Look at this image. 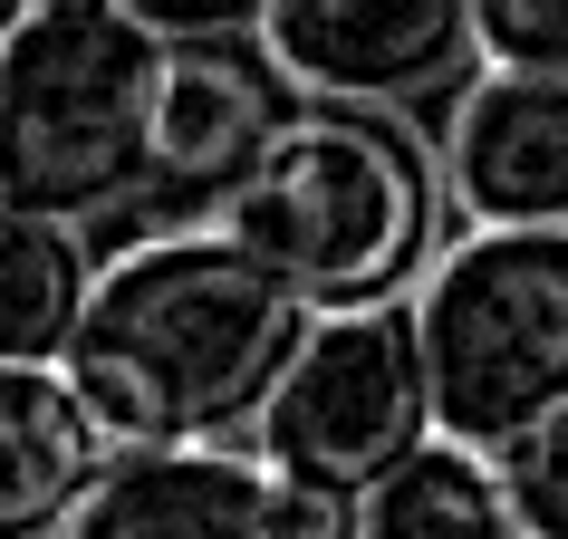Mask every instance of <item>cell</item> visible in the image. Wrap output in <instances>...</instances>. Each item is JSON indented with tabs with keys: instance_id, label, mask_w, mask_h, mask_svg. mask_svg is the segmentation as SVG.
<instances>
[{
	"instance_id": "cell-1",
	"label": "cell",
	"mask_w": 568,
	"mask_h": 539,
	"mask_svg": "<svg viewBox=\"0 0 568 539\" xmlns=\"http://www.w3.org/2000/svg\"><path fill=\"white\" fill-rule=\"evenodd\" d=\"M308 328L318 308L212 222V232H154L97 261L88 318L59 366L78 376L116 452L222 444L232 424H261Z\"/></svg>"
},
{
	"instance_id": "cell-2",
	"label": "cell",
	"mask_w": 568,
	"mask_h": 539,
	"mask_svg": "<svg viewBox=\"0 0 568 539\" xmlns=\"http://www.w3.org/2000/svg\"><path fill=\"white\" fill-rule=\"evenodd\" d=\"M444 154H424L405 106H328L300 96L270 154L222 193V232L261 251L318 318L405 299L434 261Z\"/></svg>"
},
{
	"instance_id": "cell-3",
	"label": "cell",
	"mask_w": 568,
	"mask_h": 539,
	"mask_svg": "<svg viewBox=\"0 0 568 539\" xmlns=\"http://www.w3.org/2000/svg\"><path fill=\"white\" fill-rule=\"evenodd\" d=\"M174 39L125 0H59L0 39V193L106 222L154 193V116H164Z\"/></svg>"
},
{
	"instance_id": "cell-4",
	"label": "cell",
	"mask_w": 568,
	"mask_h": 539,
	"mask_svg": "<svg viewBox=\"0 0 568 539\" xmlns=\"http://www.w3.org/2000/svg\"><path fill=\"white\" fill-rule=\"evenodd\" d=\"M415 337L434 376V424L453 444L510 452L568 405V222L463 232L415 279Z\"/></svg>"
},
{
	"instance_id": "cell-5",
	"label": "cell",
	"mask_w": 568,
	"mask_h": 539,
	"mask_svg": "<svg viewBox=\"0 0 568 539\" xmlns=\"http://www.w3.org/2000/svg\"><path fill=\"white\" fill-rule=\"evenodd\" d=\"M444 434L434 424V376H424L415 337V289L376 308H328L308 347L290 357V376L270 386L251 452L300 491H347L366 501L376 481Z\"/></svg>"
},
{
	"instance_id": "cell-6",
	"label": "cell",
	"mask_w": 568,
	"mask_h": 539,
	"mask_svg": "<svg viewBox=\"0 0 568 539\" xmlns=\"http://www.w3.org/2000/svg\"><path fill=\"white\" fill-rule=\"evenodd\" d=\"M261 59L290 96L328 106H424L481 68L473 0H280L261 20Z\"/></svg>"
},
{
	"instance_id": "cell-7",
	"label": "cell",
	"mask_w": 568,
	"mask_h": 539,
	"mask_svg": "<svg viewBox=\"0 0 568 539\" xmlns=\"http://www.w3.org/2000/svg\"><path fill=\"white\" fill-rule=\"evenodd\" d=\"M444 193L481 232L568 222V78L473 68L444 125Z\"/></svg>"
},
{
	"instance_id": "cell-8",
	"label": "cell",
	"mask_w": 568,
	"mask_h": 539,
	"mask_svg": "<svg viewBox=\"0 0 568 539\" xmlns=\"http://www.w3.org/2000/svg\"><path fill=\"white\" fill-rule=\"evenodd\" d=\"M290 481L232 444H154L116 452L78 501L68 539H280Z\"/></svg>"
},
{
	"instance_id": "cell-9",
	"label": "cell",
	"mask_w": 568,
	"mask_h": 539,
	"mask_svg": "<svg viewBox=\"0 0 568 539\" xmlns=\"http://www.w3.org/2000/svg\"><path fill=\"white\" fill-rule=\"evenodd\" d=\"M290 106H300L290 78L270 59H241V39L174 49V68H164V116H154V193L222 212V193L270 154V135H280Z\"/></svg>"
},
{
	"instance_id": "cell-10",
	"label": "cell",
	"mask_w": 568,
	"mask_h": 539,
	"mask_svg": "<svg viewBox=\"0 0 568 539\" xmlns=\"http://www.w3.org/2000/svg\"><path fill=\"white\" fill-rule=\"evenodd\" d=\"M106 462L116 444L59 357H0V539H68Z\"/></svg>"
},
{
	"instance_id": "cell-11",
	"label": "cell",
	"mask_w": 568,
	"mask_h": 539,
	"mask_svg": "<svg viewBox=\"0 0 568 539\" xmlns=\"http://www.w3.org/2000/svg\"><path fill=\"white\" fill-rule=\"evenodd\" d=\"M88 289H97V261L78 222L0 193V357H68Z\"/></svg>"
},
{
	"instance_id": "cell-12",
	"label": "cell",
	"mask_w": 568,
	"mask_h": 539,
	"mask_svg": "<svg viewBox=\"0 0 568 539\" xmlns=\"http://www.w3.org/2000/svg\"><path fill=\"white\" fill-rule=\"evenodd\" d=\"M366 539H520V501H510L501 452L434 434L366 491Z\"/></svg>"
},
{
	"instance_id": "cell-13",
	"label": "cell",
	"mask_w": 568,
	"mask_h": 539,
	"mask_svg": "<svg viewBox=\"0 0 568 539\" xmlns=\"http://www.w3.org/2000/svg\"><path fill=\"white\" fill-rule=\"evenodd\" d=\"M501 472H510V501H520V539H568V405L539 415L501 452Z\"/></svg>"
},
{
	"instance_id": "cell-14",
	"label": "cell",
	"mask_w": 568,
	"mask_h": 539,
	"mask_svg": "<svg viewBox=\"0 0 568 539\" xmlns=\"http://www.w3.org/2000/svg\"><path fill=\"white\" fill-rule=\"evenodd\" d=\"M481 68H539L568 78V0H473Z\"/></svg>"
},
{
	"instance_id": "cell-15",
	"label": "cell",
	"mask_w": 568,
	"mask_h": 539,
	"mask_svg": "<svg viewBox=\"0 0 568 539\" xmlns=\"http://www.w3.org/2000/svg\"><path fill=\"white\" fill-rule=\"evenodd\" d=\"M125 10L154 20L174 49H203V39H261V20L280 0H125Z\"/></svg>"
},
{
	"instance_id": "cell-16",
	"label": "cell",
	"mask_w": 568,
	"mask_h": 539,
	"mask_svg": "<svg viewBox=\"0 0 568 539\" xmlns=\"http://www.w3.org/2000/svg\"><path fill=\"white\" fill-rule=\"evenodd\" d=\"M280 539H366V501H347V491H300V481H290Z\"/></svg>"
},
{
	"instance_id": "cell-17",
	"label": "cell",
	"mask_w": 568,
	"mask_h": 539,
	"mask_svg": "<svg viewBox=\"0 0 568 539\" xmlns=\"http://www.w3.org/2000/svg\"><path fill=\"white\" fill-rule=\"evenodd\" d=\"M20 20H30V0H0V39L20 30Z\"/></svg>"
},
{
	"instance_id": "cell-18",
	"label": "cell",
	"mask_w": 568,
	"mask_h": 539,
	"mask_svg": "<svg viewBox=\"0 0 568 539\" xmlns=\"http://www.w3.org/2000/svg\"><path fill=\"white\" fill-rule=\"evenodd\" d=\"M30 10H59V0H30Z\"/></svg>"
}]
</instances>
